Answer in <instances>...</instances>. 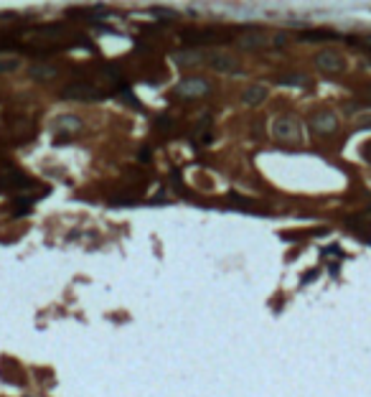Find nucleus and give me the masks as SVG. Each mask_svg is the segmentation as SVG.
Here are the masks:
<instances>
[{"instance_id":"22","label":"nucleus","mask_w":371,"mask_h":397,"mask_svg":"<svg viewBox=\"0 0 371 397\" xmlns=\"http://www.w3.org/2000/svg\"><path fill=\"white\" fill-rule=\"evenodd\" d=\"M364 46H371V36H366V38H364Z\"/></svg>"},{"instance_id":"4","label":"nucleus","mask_w":371,"mask_h":397,"mask_svg":"<svg viewBox=\"0 0 371 397\" xmlns=\"http://www.w3.org/2000/svg\"><path fill=\"white\" fill-rule=\"evenodd\" d=\"M272 135H275L277 140H290V143H295V140L302 138V130H300V122H297L295 117H277V120L272 122Z\"/></svg>"},{"instance_id":"18","label":"nucleus","mask_w":371,"mask_h":397,"mask_svg":"<svg viewBox=\"0 0 371 397\" xmlns=\"http://www.w3.org/2000/svg\"><path fill=\"white\" fill-rule=\"evenodd\" d=\"M155 125H158L160 130H170V127H173V120H170L168 115H160V120H158Z\"/></svg>"},{"instance_id":"15","label":"nucleus","mask_w":371,"mask_h":397,"mask_svg":"<svg viewBox=\"0 0 371 397\" xmlns=\"http://www.w3.org/2000/svg\"><path fill=\"white\" fill-rule=\"evenodd\" d=\"M277 82L282 87H305V84H308V79H305L302 74H285V77H280Z\"/></svg>"},{"instance_id":"13","label":"nucleus","mask_w":371,"mask_h":397,"mask_svg":"<svg viewBox=\"0 0 371 397\" xmlns=\"http://www.w3.org/2000/svg\"><path fill=\"white\" fill-rule=\"evenodd\" d=\"M297 38L300 41H331V38H338V36L331 33V31H310V33H300Z\"/></svg>"},{"instance_id":"3","label":"nucleus","mask_w":371,"mask_h":397,"mask_svg":"<svg viewBox=\"0 0 371 397\" xmlns=\"http://www.w3.org/2000/svg\"><path fill=\"white\" fill-rule=\"evenodd\" d=\"M206 61H209L211 69L219 72V74H239V72H242L239 59L231 56V54H226V51H214V54L206 56Z\"/></svg>"},{"instance_id":"14","label":"nucleus","mask_w":371,"mask_h":397,"mask_svg":"<svg viewBox=\"0 0 371 397\" xmlns=\"http://www.w3.org/2000/svg\"><path fill=\"white\" fill-rule=\"evenodd\" d=\"M20 69V61L15 56H0V74H10Z\"/></svg>"},{"instance_id":"21","label":"nucleus","mask_w":371,"mask_h":397,"mask_svg":"<svg viewBox=\"0 0 371 397\" xmlns=\"http://www.w3.org/2000/svg\"><path fill=\"white\" fill-rule=\"evenodd\" d=\"M359 127H361V130H371V115L361 117V120H359Z\"/></svg>"},{"instance_id":"10","label":"nucleus","mask_w":371,"mask_h":397,"mask_svg":"<svg viewBox=\"0 0 371 397\" xmlns=\"http://www.w3.org/2000/svg\"><path fill=\"white\" fill-rule=\"evenodd\" d=\"M59 132H69V135H74V132H79L81 130V120L79 117H74V115H61L59 120H56V125H54Z\"/></svg>"},{"instance_id":"6","label":"nucleus","mask_w":371,"mask_h":397,"mask_svg":"<svg viewBox=\"0 0 371 397\" xmlns=\"http://www.w3.org/2000/svg\"><path fill=\"white\" fill-rule=\"evenodd\" d=\"M310 127L318 135H331V132L338 130V117L333 112H318L310 117Z\"/></svg>"},{"instance_id":"7","label":"nucleus","mask_w":371,"mask_h":397,"mask_svg":"<svg viewBox=\"0 0 371 397\" xmlns=\"http://www.w3.org/2000/svg\"><path fill=\"white\" fill-rule=\"evenodd\" d=\"M28 77H31L33 82H51L54 77H59V69H56L54 64L38 61V64H33L31 69H28Z\"/></svg>"},{"instance_id":"12","label":"nucleus","mask_w":371,"mask_h":397,"mask_svg":"<svg viewBox=\"0 0 371 397\" xmlns=\"http://www.w3.org/2000/svg\"><path fill=\"white\" fill-rule=\"evenodd\" d=\"M265 43H267V38L262 36V33H242V38H239V46L247 49V51H252V49H262Z\"/></svg>"},{"instance_id":"9","label":"nucleus","mask_w":371,"mask_h":397,"mask_svg":"<svg viewBox=\"0 0 371 397\" xmlns=\"http://www.w3.org/2000/svg\"><path fill=\"white\" fill-rule=\"evenodd\" d=\"M20 186H31V181L26 179L23 173L10 171V173H3V176H0V189H20Z\"/></svg>"},{"instance_id":"1","label":"nucleus","mask_w":371,"mask_h":397,"mask_svg":"<svg viewBox=\"0 0 371 397\" xmlns=\"http://www.w3.org/2000/svg\"><path fill=\"white\" fill-rule=\"evenodd\" d=\"M61 99L72 102H99L104 99V90L89 84V82H72L67 87H61Z\"/></svg>"},{"instance_id":"11","label":"nucleus","mask_w":371,"mask_h":397,"mask_svg":"<svg viewBox=\"0 0 371 397\" xmlns=\"http://www.w3.org/2000/svg\"><path fill=\"white\" fill-rule=\"evenodd\" d=\"M173 59H176V64H178V66L188 69V66L201 64V59H204V56H201V51H193V49H188V51H178V54L173 56Z\"/></svg>"},{"instance_id":"23","label":"nucleus","mask_w":371,"mask_h":397,"mask_svg":"<svg viewBox=\"0 0 371 397\" xmlns=\"http://www.w3.org/2000/svg\"><path fill=\"white\" fill-rule=\"evenodd\" d=\"M369 242H371V237H369Z\"/></svg>"},{"instance_id":"19","label":"nucleus","mask_w":371,"mask_h":397,"mask_svg":"<svg viewBox=\"0 0 371 397\" xmlns=\"http://www.w3.org/2000/svg\"><path fill=\"white\" fill-rule=\"evenodd\" d=\"M155 13H158V18H165V20H173V18H176V13H173V10H165V8H158Z\"/></svg>"},{"instance_id":"5","label":"nucleus","mask_w":371,"mask_h":397,"mask_svg":"<svg viewBox=\"0 0 371 397\" xmlns=\"http://www.w3.org/2000/svg\"><path fill=\"white\" fill-rule=\"evenodd\" d=\"M315 66L320 72H325V74H338V72H343L346 69V59L338 54V51H318L315 54Z\"/></svg>"},{"instance_id":"17","label":"nucleus","mask_w":371,"mask_h":397,"mask_svg":"<svg viewBox=\"0 0 371 397\" xmlns=\"http://www.w3.org/2000/svg\"><path fill=\"white\" fill-rule=\"evenodd\" d=\"M361 158H364L366 163H371V140H366V143L361 145Z\"/></svg>"},{"instance_id":"20","label":"nucleus","mask_w":371,"mask_h":397,"mask_svg":"<svg viewBox=\"0 0 371 397\" xmlns=\"http://www.w3.org/2000/svg\"><path fill=\"white\" fill-rule=\"evenodd\" d=\"M138 161H143V163H148V161H150V148H143V150L138 153Z\"/></svg>"},{"instance_id":"2","label":"nucleus","mask_w":371,"mask_h":397,"mask_svg":"<svg viewBox=\"0 0 371 397\" xmlns=\"http://www.w3.org/2000/svg\"><path fill=\"white\" fill-rule=\"evenodd\" d=\"M211 92V84L204 79V77H186L178 87H176V95L183 97V99H196V97H204Z\"/></svg>"},{"instance_id":"16","label":"nucleus","mask_w":371,"mask_h":397,"mask_svg":"<svg viewBox=\"0 0 371 397\" xmlns=\"http://www.w3.org/2000/svg\"><path fill=\"white\" fill-rule=\"evenodd\" d=\"M31 206H33V198H31V196H20L18 204H15V214H18V216H20V214H28Z\"/></svg>"},{"instance_id":"8","label":"nucleus","mask_w":371,"mask_h":397,"mask_svg":"<svg viewBox=\"0 0 371 397\" xmlns=\"http://www.w3.org/2000/svg\"><path fill=\"white\" fill-rule=\"evenodd\" d=\"M265 99H267V87H262V84H252V87H247V90L242 92V102L247 107H257Z\"/></svg>"}]
</instances>
